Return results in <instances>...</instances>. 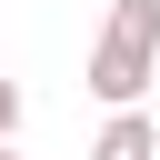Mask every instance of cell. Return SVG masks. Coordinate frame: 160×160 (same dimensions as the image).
<instances>
[{"instance_id": "277c9868", "label": "cell", "mask_w": 160, "mask_h": 160, "mask_svg": "<svg viewBox=\"0 0 160 160\" xmlns=\"http://www.w3.org/2000/svg\"><path fill=\"white\" fill-rule=\"evenodd\" d=\"M0 160H20V150H0Z\"/></svg>"}, {"instance_id": "7a4b0ae2", "label": "cell", "mask_w": 160, "mask_h": 160, "mask_svg": "<svg viewBox=\"0 0 160 160\" xmlns=\"http://www.w3.org/2000/svg\"><path fill=\"white\" fill-rule=\"evenodd\" d=\"M90 160H160V120L150 110H110L100 140H90Z\"/></svg>"}, {"instance_id": "6da1fadb", "label": "cell", "mask_w": 160, "mask_h": 160, "mask_svg": "<svg viewBox=\"0 0 160 160\" xmlns=\"http://www.w3.org/2000/svg\"><path fill=\"white\" fill-rule=\"evenodd\" d=\"M160 80V0H110V20H100V40H90V100H110V110H140V90Z\"/></svg>"}, {"instance_id": "3957f363", "label": "cell", "mask_w": 160, "mask_h": 160, "mask_svg": "<svg viewBox=\"0 0 160 160\" xmlns=\"http://www.w3.org/2000/svg\"><path fill=\"white\" fill-rule=\"evenodd\" d=\"M20 140V80H0V150Z\"/></svg>"}]
</instances>
